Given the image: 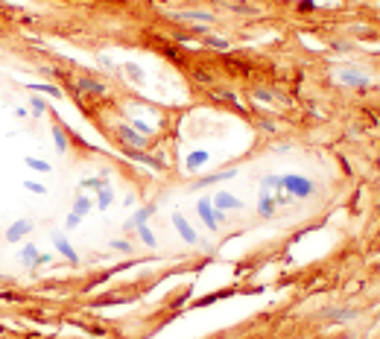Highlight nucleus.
Here are the masks:
<instances>
[{
  "label": "nucleus",
  "instance_id": "f257e3e1",
  "mask_svg": "<svg viewBox=\"0 0 380 339\" xmlns=\"http://www.w3.org/2000/svg\"><path fill=\"white\" fill-rule=\"evenodd\" d=\"M263 187L286 190L292 199H307V196L316 193V185H313L310 179H304V176H292V173H286V176H266V179H263Z\"/></svg>",
  "mask_w": 380,
  "mask_h": 339
},
{
  "label": "nucleus",
  "instance_id": "f03ea898",
  "mask_svg": "<svg viewBox=\"0 0 380 339\" xmlns=\"http://www.w3.org/2000/svg\"><path fill=\"white\" fill-rule=\"evenodd\" d=\"M199 216H202V222H205L211 231H217V228H220V222L225 219V214L217 211V208L211 205V199H202V202H199Z\"/></svg>",
  "mask_w": 380,
  "mask_h": 339
},
{
  "label": "nucleus",
  "instance_id": "7ed1b4c3",
  "mask_svg": "<svg viewBox=\"0 0 380 339\" xmlns=\"http://www.w3.org/2000/svg\"><path fill=\"white\" fill-rule=\"evenodd\" d=\"M214 208L222 211V214H225V211H240L243 202H240L237 196H231V193H217V196H214Z\"/></svg>",
  "mask_w": 380,
  "mask_h": 339
},
{
  "label": "nucleus",
  "instance_id": "20e7f679",
  "mask_svg": "<svg viewBox=\"0 0 380 339\" xmlns=\"http://www.w3.org/2000/svg\"><path fill=\"white\" fill-rule=\"evenodd\" d=\"M173 225H176V231L182 234V240H185V243H190V246H193V243H199L196 231H193L188 222H185V216H182V214H173Z\"/></svg>",
  "mask_w": 380,
  "mask_h": 339
},
{
  "label": "nucleus",
  "instance_id": "39448f33",
  "mask_svg": "<svg viewBox=\"0 0 380 339\" xmlns=\"http://www.w3.org/2000/svg\"><path fill=\"white\" fill-rule=\"evenodd\" d=\"M339 79L348 82V85H369V82H372L363 70H354V67H342V70H339Z\"/></svg>",
  "mask_w": 380,
  "mask_h": 339
},
{
  "label": "nucleus",
  "instance_id": "423d86ee",
  "mask_svg": "<svg viewBox=\"0 0 380 339\" xmlns=\"http://www.w3.org/2000/svg\"><path fill=\"white\" fill-rule=\"evenodd\" d=\"M208 158H211L208 149H193V152L188 155V161H185V170H188V173H196L202 164H208Z\"/></svg>",
  "mask_w": 380,
  "mask_h": 339
},
{
  "label": "nucleus",
  "instance_id": "0eeeda50",
  "mask_svg": "<svg viewBox=\"0 0 380 339\" xmlns=\"http://www.w3.org/2000/svg\"><path fill=\"white\" fill-rule=\"evenodd\" d=\"M117 135H120L126 144H132V146H146V138H143L141 132H132L129 126H117Z\"/></svg>",
  "mask_w": 380,
  "mask_h": 339
},
{
  "label": "nucleus",
  "instance_id": "6e6552de",
  "mask_svg": "<svg viewBox=\"0 0 380 339\" xmlns=\"http://www.w3.org/2000/svg\"><path fill=\"white\" fill-rule=\"evenodd\" d=\"M53 243H56V248L62 251V254H64V257H67V260H70V263H79V254L73 251V246H70V243L64 240L62 234H56V237H53Z\"/></svg>",
  "mask_w": 380,
  "mask_h": 339
},
{
  "label": "nucleus",
  "instance_id": "1a4fd4ad",
  "mask_svg": "<svg viewBox=\"0 0 380 339\" xmlns=\"http://www.w3.org/2000/svg\"><path fill=\"white\" fill-rule=\"evenodd\" d=\"M30 228H32V222H30V219H18V222H15V225H12L9 231H6V240H12V243H15V240H18V237H24V234H27Z\"/></svg>",
  "mask_w": 380,
  "mask_h": 339
},
{
  "label": "nucleus",
  "instance_id": "9d476101",
  "mask_svg": "<svg viewBox=\"0 0 380 339\" xmlns=\"http://www.w3.org/2000/svg\"><path fill=\"white\" fill-rule=\"evenodd\" d=\"M237 176V170H225V173H214V176H208V179H202L199 187H208V185H217V182H225V179H234Z\"/></svg>",
  "mask_w": 380,
  "mask_h": 339
},
{
  "label": "nucleus",
  "instance_id": "9b49d317",
  "mask_svg": "<svg viewBox=\"0 0 380 339\" xmlns=\"http://www.w3.org/2000/svg\"><path fill=\"white\" fill-rule=\"evenodd\" d=\"M179 18H182V21H202V24H211V21H214L211 12H182Z\"/></svg>",
  "mask_w": 380,
  "mask_h": 339
},
{
  "label": "nucleus",
  "instance_id": "f8f14e48",
  "mask_svg": "<svg viewBox=\"0 0 380 339\" xmlns=\"http://www.w3.org/2000/svg\"><path fill=\"white\" fill-rule=\"evenodd\" d=\"M38 257H41V254H38V248L32 246V243L24 248V251H21V263H30V266H35V263H38Z\"/></svg>",
  "mask_w": 380,
  "mask_h": 339
},
{
  "label": "nucleus",
  "instance_id": "ddd939ff",
  "mask_svg": "<svg viewBox=\"0 0 380 339\" xmlns=\"http://www.w3.org/2000/svg\"><path fill=\"white\" fill-rule=\"evenodd\" d=\"M260 214H263V216H272V214H275V202L269 199V193H266V190L260 193Z\"/></svg>",
  "mask_w": 380,
  "mask_h": 339
},
{
  "label": "nucleus",
  "instance_id": "4468645a",
  "mask_svg": "<svg viewBox=\"0 0 380 339\" xmlns=\"http://www.w3.org/2000/svg\"><path fill=\"white\" fill-rule=\"evenodd\" d=\"M111 202H114V190H111V187H99V208L105 211Z\"/></svg>",
  "mask_w": 380,
  "mask_h": 339
},
{
  "label": "nucleus",
  "instance_id": "2eb2a0df",
  "mask_svg": "<svg viewBox=\"0 0 380 339\" xmlns=\"http://www.w3.org/2000/svg\"><path fill=\"white\" fill-rule=\"evenodd\" d=\"M138 231H141V240H143V243H146V246H149V248H155V246H158V240H155V234H152V231H149L146 225H138Z\"/></svg>",
  "mask_w": 380,
  "mask_h": 339
},
{
  "label": "nucleus",
  "instance_id": "dca6fc26",
  "mask_svg": "<svg viewBox=\"0 0 380 339\" xmlns=\"http://www.w3.org/2000/svg\"><path fill=\"white\" fill-rule=\"evenodd\" d=\"M24 164H27V167H32L35 173H50V164H47V161H38V158H27Z\"/></svg>",
  "mask_w": 380,
  "mask_h": 339
},
{
  "label": "nucleus",
  "instance_id": "f3484780",
  "mask_svg": "<svg viewBox=\"0 0 380 339\" xmlns=\"http://www.w3.org/2000/svg\"><path fill=\"white\" fill-rule=\"evenodd\" d=\"M155 208L149 205V208H141L138 214H135V219H132V225H146V219H149V214H152Z\"/></svg>",
  "mask_w": 380,
  "mask_h": 339
},
{
  "label": "nucleus",
  "instance_id": "a211bd4d",
  "mask_svg": "<svg viewBox=\"0 0 380 339\" xmlns=\"http://www.w3.org/2000/svg\"><path fill=\"white\" fill-rule=\"evenodd\" d=\"M88 211H91V202H88L85 196H79V199H76V214L82 216V214H88Z\"/></svg>",
  "mask_w": 380,
  "mask_h": 339
},
{
  "label": "nucleus",
  "instance_id": "6ab92c4d",
  "mask_svg": "<svg viewBox=\"0 0 380 339\" xmlns=\"http://www.w3.org/2000/svg\"><path fill=\"white\" fill-rule=\"evenodd\" d=\"M32 88H35V91H41V94H50V97H56V99L62 97V91H59V88H53V85H32Z\"/></svg>",
  "mask_w": 380,
  "mask_h": 339
},
{
  "label": "nucleus",
  "instance_id": "aec40b11",
  "mask_svg": "<svg viewBox=\"0 0 380 339\" xmlns=\"http://www.w3.org/2000/svg\"><path fill=\"white\" fill-rule=\"evenodd\" d=\"M53 138H56V149H59V152H64V149H67V141H64V135L59 132V129H53Z\"/></svg>",
  "mask_w": 380,
  "mask_h": 339
},
{
  "label": "nucleus",
  "instance_id": "412c9836",
  "mask_svg": "<svg viewBox=\"0 0 380 339\" xmlns=\"http://www.w3.org/2000/svg\"><path fill=\"white\" fill-rule=\"evenodd\" d=\"M126 73H132V79H143V70H141V67H138L135 62H129V64H126Z\"/></svg>",
  "mask_w": 380,
  "mask_h": 339
},
{
  "label": "nucleus",
  "instance_id": "4be33fe9",
  "mask_svg": "<svg viewBox=\"0 0 380 339\" xmlns=\"http://www.w3.org/2000/svg\"><path fill=\"white\" fill-rule=\"evenodd\" d=\"M79 88H85V91H94V94H102V85H99V82H79Z\"/></svg>",
  "mask_w": 380,
  "mask_h": 339
},
{
  "label": "nucleus",
  "instance_id": "5701e85b",
  "mask_svg": "<svg viewBox=\"0 0 380 339\" xmlns=\"http://www.w3.org/2000/svg\"><path fill=\"white\" fill-rule=\"evenodd\" d=\"M85 187H105V179H85Z\"/></svg>",
  "mask_w": 380,
  "mask_h": 339
},
{
  "label": "nucleus",
  "instance_id": "b1692460",
  "mask_svg": "<svg viewBox=\"0 0 380 339\" xmlns=\"http://www.w3.org/2000/svg\"><path fill=\"white\" fill-rule=\"evenodd\" d=\"M132 126H135V129H138V132H141V135H143V138H146V135H149V132H152V129H149V126H146V123H141V120H135V123H132Z\"/></svg>",
  "mask_w": 380,
  "mask_h": 339
},
{
  "label": "nucleus",
  "instance_id": "393cba45",
  "mask_svg": "<svg viewBox=\"0 0 380 339\" xmlns=\"http://www.w3.org/2000/svg\"><path fill=\"white\" fill-rule=\"evenodd\" d=\"M24 187H27V190H32V193H47L44 187H41V185H35V182H24Z\"/></svg>",
  "mask_w": 380,
  "mask_h": 339
},
{
  "label": "nucleus",
  "instance_id": "a878e982",
  "mask_svg": "<svg viewBox=\"0 0 380 339\" xmlns=\"http://www.w3.org/2000/svg\"><path fill=\"white\" fill-rule=\"evenodd\" d=\"M64 225H67V228H76V225H79V214H70L64 219Z\"/></svg>",
  "mask_w": 380,
  "mask_h": 339
},
{
  "label": "nucleus",
  "instance_id": "bb28decb",
  "mask_svg": "<svg viewBox=\"0 0 380 339\" xmlns=\"http://www.w3.org/2000/svg\"><path fill=\"white\" fill-rule=\"evenodd\" d=\"M208 44H211V47H217V50H225V47H228L222 38H208Z\"/></svg>",
  "mask_w": 380,
  "mask_h": 339
},
{
  "label": "nucleus",
  "instance_id": "cd10ccee",
  "mask_svg": "<svg viewBox=\"0 0 380 339\" xmlns=\"http://www.w3.org/2000/svg\"><path fill=\"white\" fill-rule=\"evenodd\" d=\"M32 108H35V111L41 114V111H44V99H32Z\"/></svg>",
  "mask_w": 380,
  "mask_h": 339
},
{
  "label": "nucleus",
  "instance_id": "c85d7f7f",
  "mask_svg": "<svg viewBox=\"0 0 380 339\" xmlns=\"http://www.w3.org/2000/svg\"><path fill=\"white\" fill-rule=\"evenodd\" d=\"M111 246H114V248H120V251H129V248H132V246H129V243H117V240H114Z\"/></svg>",
  "mask_w": 380,
  "mask_h": 339
},
{
  "label": "nucleus",
  "instance_id": "c756f323",
  "mask_svg": "<svg viewBox=\"0 0 380 339\" xmlns=\"http://www.w3.org/2000/svg\"><path fill=\"white\" fill-rule=\"evenodd\" d=\"M254 97H260V99H266V102L272 99V97H269V91H254Z\"/></svg>",
  "mask_w": 380,
  "mask_h": 339
},
{
  "label": "nucleus",
  "instance_id": "7c9ffc66",
  "mask_svg": "<svg viewBox=\"0 0 380 339\" xmlns=\"http://www.w3.org/2000/svg\"><path fill=\"white\" fill-rule=\"evenodd\" d=\"M301 9H316V3L313 0H301Z\"/></svg>",
  "mask_w": 380,
  "mask_h": 339
}]
</instances>
